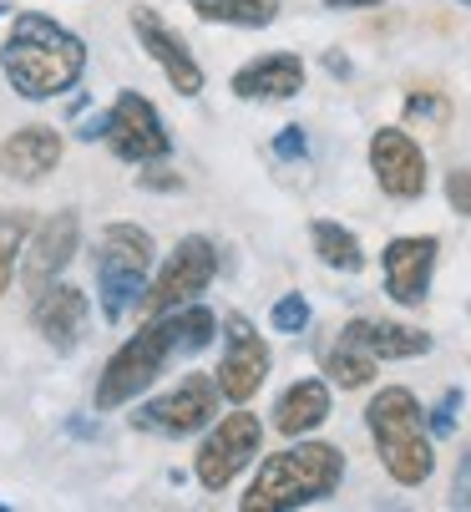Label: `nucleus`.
<instances>
[{"label": "nucleus", "instance_id": "a878e982", "mask_svg": "<svg viewBox=\"0 0 471 512\" xmlns=\"http://www.w3.org/2000/svg\"><path fill=\"white\" fill-rule=\"evenodd\" d=\"M446 203H451V213L471 218V173H466V168L446 173Z\"/></svg>", "mask_w": 471, "mask_h": 512}, {"label": "nucleus", "instance_id": "c756f323", "mask_svg": "<svg viewBox=\"0 0 471 512\" xmlns=\"http://www.w3.org/2000/svg\"><path fill=\"white\" fill-rule=\"evenodd\" d=\"M451 502H456V507H471V452H466V462H461V472H456Z\"/></svg>", "mask_w": 471, "mask_h": 512}, {"label": "nucleus", "instance_id": "20e7f679", "mask_svg": "<svg viewBox=\"0 0 471 512\" xmlns=\"http://www.w3.org/2000/svg\"><path fill=\"white\" fill-rule=\"evenodd\" d=\"M173 355H188L183 350V330H178V310L173 315H157V320H142L137 335H127L112 360L102 365V376H97V391H92V406L97 411H117L127 401H137L157 376H163V365Z\"/></svg>", "mask_w": 471, "mask_h": 512}, {"label": "nucleus", "instance_id": "1a4fd4ad", "mask_svg": "<svg viewBox=\"0 0 471 512\" xmlns=\"http://www.w3.org/2000/svg\"><path fill=\"white\" fill-rule=\"evenodd\" d=\"M213 416H218V381L188 376L178 391L137 406L132 426H137V431H152V436H193V431H203Z\"/></svg>", "mask_w": 471, "mask_h": 512}, {"label": "nucleus", "instance_id": "aec40b11", "mask_svg": "<svg viewBox=\"0 0 471 512\" xmlns=\"http://www.w3.org/2000/svg\"><path fill=\"white\" fill-rule=\"evenodd\" d=\"M188 11L213 26H249V31H259L279 16L274 0H188Z\"/></svg>", "mask_w": 471, "mask_h": 512}, {"label": "nucleus", "instance_id": "4be33fe9", "mask_svg": "<svg viewBox=\"0 0 471 512\" xmlns=\"http://www.w3.org/2000/svg\"><path fill=\"white\" fill-rule=\"evenodd\" d=\"M325 376L340 391H360V386L375 381V355L360 350V345H350V340H340L335 350H325Z\"/></svg>", "mask_w": 471, "mask_h": 512}, {"label": "nucleus", "instance_id": "423d86ee", "mask_svg": "<svg viewBox=\"0 0 471 512\" xmlns=\"http://www.w3.org/2000/svg\"><path fill=\"white\" fill-rule=\"evenodd\" d=\"M213 274H218L213 239H203V234L178 239L173 254H168V264L157 269V279L142 289V320H157V315H173V310L193 305L203 289L213 284Z\"/></svg>", "mask_w": 471, "mask_h": 512}, {"label": "nucleus", "instance_id": "0eeeda50", "mask_svg": "<svg viewBox=\"0 0 471 512\" xmlns=\"http://www.w3.org/2000/svg\"><path fill=\"white\" fill-rule=\"evenodd\" d=\"M259 447H264V421L249 416V411H233V416H223V421L203 436V447H198V457H193V472H198V482H203L208 492H223L233 477H239V472L259 457Z\"/></svg>", "mask_w": 471, "mask_h": 512}, {"label": "nucleus", "instance_id": "7ed1b4c3", "mask_svg": "<svg viewBox=\"0 0 471 512\" xmlns=\"http://www.w3.org/2000/svg\"><path fill=\"white\" fill-rule=\"evenodd\" d=\"M365 426L375 436V452H380V467L390 472V482L421 487L431 477V467H436V457H431V426H426V411H421L416 391L385 386L370 401Z\"/></svg>", "mask_w": 471, "mask_h": 512}, {"label": "nucleus", "instance_id": "473e14b6", "mask_svg": "<svg viewBox=\"0 0 471 512\" xmlns=\"http://www.w3.org/2000/svg\"><path fill=\"white\" fill-rule=\"evenodd\" d=\"M456 6H471V0H456Z\"/></svg>", "mask_w": 471, "mask_h": 512}, {"label": "nucleus", "instance_id": "7c9ffc66", "mask_svg": "<svg viewBox=\"0 0 471 512\" xmlns=\"http://www.w3.org/2000/svg\"><path fill=\"white\" fill-rule=\"evenodd\" d=\"M76 137H82V142H97V137H107V112H102V117H87L82 127H76Z\"/></svg>", "mask_w": 471, "mask_h": 512}, {"label": "nucleus", "instance_id": "a211bd4d", "mask_svg": "<svg viewBox=\"0 0 471 512\" xmlns=\"http://www.w3.org/2000/svg\"><path fill=\"white\" fill-rule=\"evenodd\" d=\"M340 340L370 350L375 360H406V355H426L431 350V335L416 330V325H390V320H350L340 330Z\"/></svg>", "mask_w": 471, "mask_h": 512}, {"label": "nucleus", "instance_id": "bb28decb", "mask_svg": "<svg viewBox=\"0 0 471 512\" xmlns=\"http://www.w3.org/2000/svg\"><path fill=\"white\" fill-rule=\"evenodd\" d=\"M456 406H461V391H446V396H441V406L426 416L431 436H451V431H456Z\"/></svg>", "mask_w": 471, "mask_h": 512}, {"label": "nucleus", "instance_id": "4468645a", "mask_svg": "<svg viewBox=\"0 0 471 512\" xmlns=\"http://www.w3.org/2000/svg\"><path fill=\"white\" fill-rule=\"evenodd\" d=\"M87 320H92V305H87V295L76 284H46L41 295L31 300V325H36V335L56 350V355H66V350H76L82 345V335H87Z\"/></svg>", "mask_w": 471, "mask_h": 512}, {"label": "nucleus", "instance_id": "f8f14e48", "mask_svg": "<svg viewBox=\"0 0 471 512\" xmlns=\"http://www.w3.org/2000/svg\"><path fill=\"white\" fill-rule=\"evenodd\" d=\"M132 36L142 41V51L163 66V77H168V87L178 92V97H198L203 92V66H198V56L188 51V41L157 16V11H147V6H137L132 16Z\"/></svg>", "mask_w": 471, "mask_h": 512}, {"label": "nucleus", "instance_id": "412c9836", "mask_svg": "<svg viewBox=\"0 0 471 512\" xmlns=\"http://www.w3.org/2000/svg\"><path fill=\"white\" fill-rule=\"evenodd\" d=\"M309 239H314V254H320L330 269H360L365 264V254H360V244H355V234L350 229H340L335 218H314L309 224Z\"/></svg>", "mask_w": 471, "mask_h": 512}, {"label": "nucleus", "instance_id": "f3484780", "mask_svg": "<svg viewBox=\"0 0 471 512\" xmlns=\"http://www.w3.org/2000/svg\"><path fill=\"white\" fill-rule=\"evenodd\" d=\"M299 92H304V61L294 51H269L233 71V97L244 102H289Z\"/></svg>", "mask_w": 471, "mask_h": 512}, {"label": "nucleus", "instance_id": "f257e3e1", "mask_svg": "<svg viewBox=\"0 0 471 512\" xmlns=\"http://www.w3.org/2000/svg\"><path fill=\"white\" fill-rule=\"evenodd\" d=\"M0 71L16 97L26 102H51L61 92H71L87 71V41L66 31L61 21L41 16V11H21L0 41Z\"/></svg>", "mask_w": 471, "mask_h": 512}, {"label": "nucleus", "instance_id": "6ab92c4d", "mask_svg": "<svg viewBox=\"0 0 471 512\" xmlns=\"http://www.w3.org/2000/svg\"><path fill=\"white\" fill-rule=\"evenodd\" d=\"M325 416H330V386L325 381H294L274 401V431H284V436H309Z\"/></svg>", "mask_w": 471, "mask_h": 512}, {"label": "nucleus", "instance_id": "2eb2a0df", "mask_svg": "<svg viewBox=\"0 0 471 512\" xmlns=\"http://www.w3.org/2000/svg\"><path fill=\"white\" fill-rule=\"evenodd\" d=\"M380 269H385V295L396 305L406 310L426 305V289L436 274V239H390L380 254Z\"/></svg>", "mask_w": 471, "mask_h": 512}, {"label": "nucleus", "instance_id": "ddd939ff", "mask_svg": "<svg viewBox=\"0 0 471 512\" xmlns=\"http://www.w3.org/2000/svg\"><path fill=\"white\" fill-rule=\"evenodd\" d=\"M370 173L390 198H421L426 193V153L401 127H380L370 137Z\"/></svg>", "mask_w": 471, "mask_h": 512}, {"label": "nucleus", "instance_id": "b1692460", "mask_svg": "<svg viewBox=\"0 0 471 512\" xmlns=\"http://www.w3.org/2000/svg\"><path fill=\"white\" fill-rule=\"evenodd\" d=\"M269 325H274L279 335H299V330H309V300H304V295H284V300L269 310Z\"/></svg>", "mask_w": 471, "mask_h": 512}, {"label": "nucleus", "instance_id": "9d476101", "mask_svg": "<svg viewBox=\"0 0 471 512\" xmlns=\"http://www.w3.org/2000/svg\"><path fill=\"white\" fill-rule=\"evenodd\" d=\"M228 345H223V360H218V396L233 401V406H244L259 396L264 376H269V345L264 335L244 320V315H228Z\"/></svg>", "mask_w": 471, "mask_h": 512}, {"label": "nucleus", "instance_id": "393cba45", "mask_svg": "<svg viewBox=\"0 0 471 512\" xmlns=\"http://www.w3.org/2000/svg\"><path fill=\"white\" fill-rule=\"evenodd\" d=\"M406 112H411V117H426V122H436V127H446V122H451V107H446V97H426V92H411Z\"/></svg>", "mask_w": 471, "mask_h": 512}, {"label": "nucleus", "instance_id": "5701e85b", "mask_svg": "<svg viewBox=\"0 0 471 512\" xmlns=\"http://www.w3.org/2000/svg\"><path fill=\"white\" fill-rule=\"evenodd\" d=\"M31 213L26 208H0V295L11 289V279H16V264H21V254H26V239H31Z\"/></svg>", "mask_w": 471, "mask_h": 512}, {"label": "nucleus", "instance_id": "cd10ccee", "mask_svg": "<svg viewBox=\"0 0 471 512\" xmlns=\"http://www.w3.org/2000/svg\"><path fill=\"white\" fill-rule=\"evenodd\" d=\"M309 153V137H304V127H284L279 137H274V158H304Z\"/></svg>", "mask_w": 471, "mask_h": 512}, {"label": "nucleus", "instance_id": "72a5a7b5", "mask_svg": "<svg viewBox=\"0 0 471 512\" xmlns=\"http://www.w3.org/2000/svg\"><path fill=\"white\" fill-rule=\"evenodd\" d=\"M6 11H11V6H0V16H6Z\"/></svg>", "mask_w": 471, "mask_h": 512}, {"label": "nucleus", "instance_id": "2f4dec72", "mask_svg": "<svg viewBox=\"0 0 471 512\" xmlns=\"http://www.w3.org/2000/svg\"><path fill=\"white\" fill-rule=\"evenodd\" d=\"M325 6H335V11H360V6H380V0H325Z\"/></svg>", "mask_w": 471, "mask_h": 512}, {"label": "nucleus", "instance_id": "9b49d317", "mask_svg": "<svg viewBox=\"0 0 471 512\" xmlns=\"http://www.w3.org/2000/svg\"><path fill=\"white\" fill-rule=\"evenodd\" d=\"M76 244H82V218H76L71 208L51 213L46 224L31 229L26 239V254H21V284H26V295L36 300L46 284L61 279V269L76 259Z\"/></svg>", "mask_w": 471, "mask_h": 512}, {"label": "nucleus", "instance_id": "c85d7f7f", "mask_svg": "<svg viewBox=\"0 0 471 512\" xmlns=\"http://www.w3.org/2000/svg\"><path fill=\"white\" fill-rule=\"evenodd\" d=\"M137 188H157V193H178V188H183V178H178V173H163V168H157V173H137Z\"/></svg>", "mask_w": 471, "mask_h": 512}, {"label": "nucleus", "instance_id": "39448f33", "mask_svg": "<svg viewBox=\"0 0 471 512\" xmlns=\"http://www.w3.org/2000/svg\"><path fill=\"white\" fill-rule=\"evenodd\" d=\"M152 259H157V244H152V234L137 229V224H107V229L97 234L92 269H97V300H102L107 325H117L132 305H142Z\"/></svg>", "mask_w": 471, "mask_h": 512}, {"label": "nucleus", "instance_id": "f03ea898", "mask_svg": "<svg viewBox=\"0 0 471 512\" xmlns=\"http://www.w3.org/2000/svg\"><path fill=\"white\" fill-rule=\"evenodd\" d=\"M345 482V457L330 442H304L289 452H274L254 487L239 497L244 512H289V507H309V502H325L335 497Z\"/></svg>", "mask_w": 471, "mask_h": 512}, {"label": "nucleus", "instance_id": "dca6fc26", "mask_svg": "<svg viewBox=\"0 0 471 512\" xmlns=\"http://www.w3.org/2000/svg\"><path fill=\"white\" fill-rule=\"evenodd\" d=\"M66 153V142L56 127L46 122H31V127H16L6 142H0V178H11V183H41L46 173H56Z\"/></svg>", "mask_w": 471, "mask_h": 512}, {"label": "nucleus", "instance_id": "6e6552de", "mask_svg": "<svg viewBox=\"0 0 471 512\" xmlns=\"http://www.w3.org/2000/svg\"><path fill=\"white\" fill-rule=\"evenodd\" d=\"M107 148L112 158L122 163H157L173 153V137L163 127V117H157V107L142 97V92H117L112 112H107Z\"/></svg>", "mask_w": 471, "mask_h": 512}]
</instances>
